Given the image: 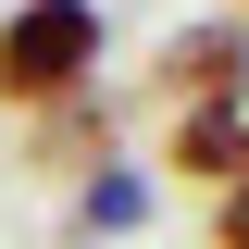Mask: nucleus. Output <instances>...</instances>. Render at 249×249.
<instances>
[{
  "mask_svg": "<svg viewBox=\"0 0 249 249\" xmlns=\"http://www.w3.org/2000/svg\"><path fill=\"white\" fill-rule=\"evenodd\" d=\"M100 62V13L88 0H25L0 25V100H75Z\"/></svg>",
  "mask_w": 249,
  "mask_h": 249,
  "instance_id": "f257e3e1",
  "label": "nucleus"
},
{
  "mask_svg": "<svg viewBox=\"0 0 249 249\" xmlns=\"http://www.w3.org/2000/svg\"><path fill=\"white\" fill-rule=\"evenodd\" d=\"M224 249H249V175L224 187Z\"/></svg>",
  "mask_w": 249,
  "mask_h": 249,
  "instance_id": "39448f33",
  "label": "nucleus"
},
{
  "mask_svg": "<svg viewBox=\"0 0 249 249\" xmlns=\"http://www.w3.org/2000/svg\"><path fill=\"white\" fill-rule=\"evenodd\" d=\"M137 212H150V187H137V175H100V187H88V224H100V237L137 224Z\"/></svg>",
  "mask_w": 249,
  "mask_h": 249,
  "instance_id": "20e7f679",
  "label": "nucleus"
},
{
  "mask_svg": "<svg viewBox=\"0 0 249 249\" xmlns=\"http://www.w3.org/2000/svg\"><path fill=\"white\" fill-rule=\"evenodd\" d=\"M162 75H175L187 100L237 88V75H249V25H199V37H175V50H162Z\"/></svg>",
  "mask_w": 249,
  "mask_h": 249,
  "instance_id": "7ed1b4c3",
  "label": "nucleus"
},
{
  "mask_svg": "<svg viewBox=\"0 0 249 249\" xmlns=\"http://www.w3.org/2000/svg\"><path fill=\"white\" fill-rule=\"evenodd\" d=\"M175 175H224V187L249 175V75L175 112Z\"/></svg>",
  "mask_w": 249,
  "mask_h": 249,
  "instance_id": "f03ea898",
  "label": "nucleus"
}]
</instances>
